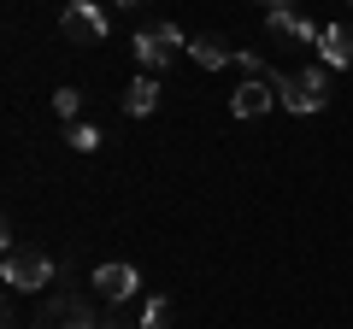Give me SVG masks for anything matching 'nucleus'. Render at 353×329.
<instances>
[{"label": "nucleus", "mask_w": 353, "mask_h": 329, "mask_svg": "<svg viewBox=\"0 0 353 329\" xmlns=\"http://www.w3.org/2000/svg\"><path fill=\"white\" fill-rule=\"evenodd\" d=\"M53 112H59V118H77V112H83V94H77V89H59V94H53Z\"/></svg>", "instance_id": "14"}, {"label": "nucleus", "mask_w": 353, "mask_h": 329, "mask_svg": "<svg viewBox=\"0 0 353 329\" xmlns=\"http://www.w3.org/2000/svg\"><path fill=\"white\" fill-rule=\"evenodd\" d=\"M318 59L336 65V71H347V65H353V30L347 24H324V36H318Z\"/></svg>", "instance_id": "8"}, {"label": "nucleus", "mask_w": 353, "mask_h": 329, "mask_svg": "<svg viewBox=\"0 0 353 329\" xmlns=\"http://www.w3.org/2000/svg\"><path fill=\"white\" fill-rule=\"evenodd\" d=\"M236 65H241L248 76H259V71H265V59H259V53H236Z\"/></svg>", "instance_id": "15"}, {"label": "nucleus", "mask_w": 353, "mask_h": 329, "mask_svg": "<svg viewBox=\"0 0 353 329\" xmlns=\"http://www.w3.org/2000/svg\"><path fill=\"white\" fill-rule=\"evenodd\" d=\"M265 24H271V36H289V41H318L324 30L312 24V18L289 12V6H277V12H265Z\"/></svg>", "instance_id": "9"}, {"label": "nucleus", "mask_w": 353, "mask_h": 329, "mask_svg": "<svg viewBox=\"0 0 353 329\" xmlns=\"http://www.w3.org/2000/svg\"><path fill=\"white\" fill-rule=\"evenodd\" d=\"M271 94H277V83H265V76H248V83L230 94V112H236V118H259V112H271Z\"/></svg>", "instance_id": "6"}, {"label": "nucleus", "mask_w": 353, "mask_h": 329, "mask_svg": "<svg viewBox=\"0 0 353 329\" xmlns=\"http://www.w3.org/2000/svg\"><path fill=\"white\" fill-rule=\"evenodd\" d=\"M171 323V300H148V312H141V329H165Z\"/></svg>", "instance_id": "13"}, {"label": "nucleus", "mask_w": 353, "mask_h": 329, "mask_svg": "<svg viewBox=\"0 0 353 329\" xmlns=\"http://www.w3.org/2000/svg\"><path fill=\"white\" fill-rule=\"evenodd\" d=\"M36 329H101V323L88 317V306H83V300L59 294V300H48V306H41V323H36Z\"/></svg>", "instance_id": "5"}, {"label": "nucleus", "mask_w": 353, "mask_h": 329, "mask_svg": "<svg viewBox=\"0 0 353 329\" xmlns=\"http://www.w3.org/2000/svg\"><path fill=\"white\" fill-rule=\"evenodd\" d=\"M101 329H118V323H101Z\"/></svg>", "instance_id": "18"}, {"label": "nucleus", "mask_w": 353, "mask_h": 329, "mask_svg": "<svg viewBox=\"0 0 353 329\" xmlns=\"http://www.w3.org/2000/svg\"><path fill=\"white\" fill-rule=\"evenodd\" d=\"M130 47H136V59L148 65V71H159V65H171L176 47H189V41H183V30H176V24H148V30H136Z\"/></svg>", "instance_id": "4"}, {"label": "nucleus", "mask_w": 353, "mask_h": 329, "mask_svg": "<svg viewBox=\"0 0 353 329\" xmlns=\"http://www.w3.org/2000/svg\"><path fill=\"white\" fill-rule=\"evenodd\" d=\"M153 106H159V83H153V76H136V83L124 89V112L130 118H148Z\"/></svg>", "instance_id": "11"}, {"label": "nucleus", "mask_w": 353, "mask_h": 329, "mask_svg": "<svg viewBox=\"0 0 353 329\" xmlns=\"http://www.w3.org/2000/svg\"><path fill=\"white\" fill-rule=\"evenodd\" d=\"M59 36L71 41V47H94V41H106V12L94 0H71L59 12Z\"/></svg>", "instance_id": "2"}, {"label": "nucleus", "mask_w": 353, "mask_h": 329, "mask_svg": "<svg viewBox=\"0 0 353 329\" xmlns=\"http://www.w3.org/2000/svg\"><path fill=\"white\" fill-rule=\"evenodd\" d=\"M118 6H141V0H118Z\"/></svg>", "instance_id": "17"}, {"label": "nucleus", "mask_w": 353, "mask_h": 329, "mask_svg": "<svg viewBox=\"0 0 353 329\" xmlns=\"http://www.w3.org/2000/svg\"><path fill=\"white\" fill-rule=\"evenodd\" d=\"M48 282H53V259L48 253H36V247H12V253H6V288L30 294V288H48Z\"/></svg>", "instance_id": "3"}, {"label": "nucleus", "mask_w": 353, "mask_h": 329, "mask_svg": "<svg viewBox=\"0 0 353 329\" xmlns=\"http://www.w3.org/2000/svg\"><path fill=\"white\" fill-rule=\"evenodd\" d=\"M189 53H194V65H206V71H224V65H236V47H224L218 36H194Z\"/></svg>", "instance_id": "10"}, {"label": "nucleus", "mask_w": 353, "mask_h": 329, "mask_svg": "<svg viewBox=\"0 0 353 329\" xmlns=\"http://www.w3.org/2000/svg\"><path fill=\"white\" fill-rule=\"evenodd\" d=\"M265 6H271V12H277V6H289V0H265Z\"/></svg>", "instance_id": "16"}, {"label": "nucleus", "mask_w": 353, "mask_h": 329, "mask_svg": "<svg viewBox=\"0 0 353 329\" xmlns=\"http://www.w3.org/2000/svg\"><path fill=\"white\" fill-rule=\"evenodd\" d=\"M65 141H71L77 153H94V147H101V129H94V124H71V136H65Z\"/></svg>", "instance_id": "12"}, {"label": "nucleus", "mask_w": 353, "mask_h": 329, "mask_svg": "<svg viewBox=\"0 0 353 329\" xmlns=\"http://www.w3.org/2000/svg\"><path fill=\"white\" fill-rule=\"evenodd\" d=\"M347 6H353V0H347Z\"/></svg>", "instance_id": "19"}, {"label": "nucleus", "mask_w": 353, "mask_h": 329, "mask_svg": "<svg viewBox=\"0 0 353 329\" xmlns=\"http://www.w3.org/2000/svg\"><path fill=\"white\" fill-rule=\"evenodd\" d=\"M277 83V100L289 106V112H318V106L330 100V76L318 71V65H306V71H294V76H271Z\"/></svg>", "instance_id": "1"}, {"label": "nucleus", "mask_w": 353, "mask_h": 329, "mask_svg": "<svg viewBox=\"0 0 353 329\" xmlns=\"http://www.w3.org/2000/svg\"><path fill=\"white\" fill-rule=\"evenodd\" d=\"M136 288H141L136 265H101L94 270V294H101V300H130Z\"/></svg>", "instance_id": "7"}]
</instances>
